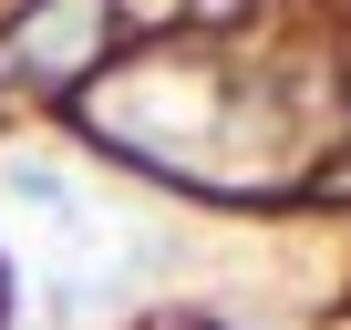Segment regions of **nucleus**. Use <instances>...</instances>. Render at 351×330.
Listing matches in <instances>:
<instances>
[{"mask_svg": "<svg viewBox=\"0 0 351 330\" xmlns=\"http://www.w3.org/2000/svg\"><path fill=\"white\" fill-rule=\"evenodd\" d=\"M104 42V0H52V11L11 42V73H32V83H62V73H83V52Z\"/></svg>", "mask_w": 351, "mask_h": 330, "instance_id": "obj_1", "label": "nucleus"}]
</instances>
